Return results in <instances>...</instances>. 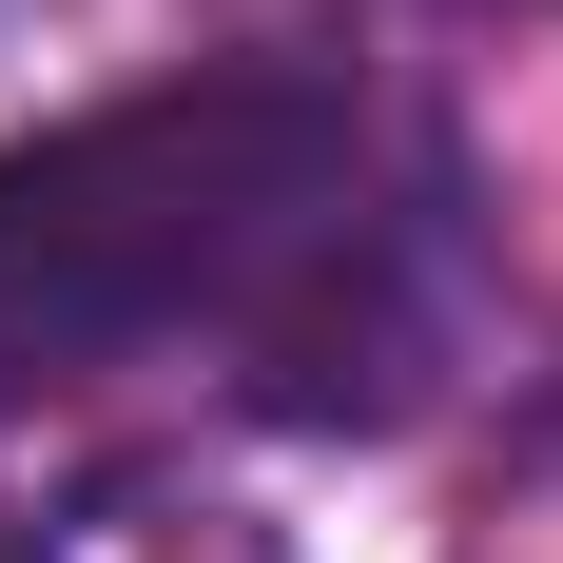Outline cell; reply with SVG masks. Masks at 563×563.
<instances>
[{"label": "cell", "instance_id": "7a4b0ae2", "mask_svg": "<svg viewBox=\"0 0 563 563\" xmlns=\"http://www.w3.org/2000/svg\"><path fill=\"white\" fill-rule=\"evenodd\" d=\"M448 311H466V175L428 136H389L233 350H253V408L273 428H408L428 369H448Z\"/></svg>", "mask_w": 563, "mask_h": 563}, {"label": "cell", "instance_id": "6da1fadb", "mask_svg": "<svg viewBox=\"0 0 563 563\" xmlns=\"http://www.w3.org/2000/svg\"><path fill=\"white\" fill-rule=\"evenodd\" d=\"M369 156H389L369 98L311 58H195V78H136L58 136H0V408L253 331Z\"/></svg>", "mask_w": 563, "mask_h": 563}, {"label": "cell", "instance_id": "3957f363", "mask_svg": "<svg viewBox=\"0 0 563 563\" xmlns=\"http://www.w3.org/2000/svg\"><path fill=\"white\" fill-rule=\"evenodd\" d=\"M0 563H40V544H20V525H0Z\"/></svg>", "mask_w": 563, "mask_h": 563}]
</instances>
